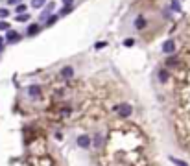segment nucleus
Listing matches in <instances>:
<instances>
[{
  "instance_id": "nucleus-11",
  "label": "nucleus",
  "mask_w": 190,
  "mask_h": 166,
  "mask_svg": "<svg viewBox=\"0 0 190 166\" xmlns=\"http://www.w3.org/2000/svg\"><path fill=\"white\" fill-rule=\"evenodd\" d=\"M170 161H172L174 164H177V166H188L185 161H179V159H175V157H170Z\"/></svg>"
},
{
  "instance_id": "nucleus-7",
  "label": "nucleus",
  "mask_w": 190,
  "mask_h": 166,
  "mask_svg": "<svg viewBox=\"0 0 190 166\" xmlns=\"http://www.w3.org/2000/svg\"><path fill=\"white\" fill-rule=\"evenodd\" d=\"M28 92H30V96H37V94L41 92V87H39V85H31V87L28 89Z\"/></svg>"
},
{
  "instance_id": "nucleus-18",
  "label": "nucleus",
  "mask_w": 190,
  "mask_h": 166,
  "mask_svg": "<svg viewBox=\"0 0 190 166\" xmlns=\"http://www.w3.org/2000/svg\"><path fill=\"white\" fill-rule=\"evenodd\" d=\"M0 30H7V31H9V24H7L6 20H2V22H0Z\"/></svg>"
},
{
  "instance_id": "nucleus-19",
  "label": "nucleus",
  "mask_w": 190,
  "mask_h": 166,
  "mask_svg": "<svg viewBox=\"0 0 190 166\" xmlns=\"http://www.w3.org/2000/svg\"><path fill=\"white\" fill-rule=\"evenodd\" d=\"M7 15H9V11H7V9H4V7L0 9V17H2V19H6Z\"/></svg>"
},
{
  "instance_id": "nucleus-2",
  "label": "nucleus",
  "mask_w": 190,
  "mask_h": 166,
  "mask_svg": "<svg viewBox=\"0 0 190 166\" xmlns=\"http://www.w3.org/2000/svg\"><path fill=\"white\" fill-rule=\"evenodd\" d=\"M174 50H175V42H174L172 39H168V41L163 44V52H164V54H174Z\"/></svg>"
},
{
  "instance_id": "nucleus-3",
  "label": "nucleus",
  "mask_w": 190,
  "mask_h": 166,
  "mask_svg": "<svg viewBox=\"0 0 190 166\" xmlns=\"http://www.w3.org/2000/svg\"><path fill=\"white\" fill-rule=\"evenodd\" d=\"M78 146L79 148H89L91 146V137H87V135L78 137Z\"/></svg>"
},
{
  "instance_id": "nucleus-23",
  "label": "nucleus",
  "mask_w": 190,
  "mask_h": 166,
  "mask_svg": "<svg viewBox=\"0 0 190 166\" xmlns=\"http://www.w3.org/2000/svg\"><path fill=\"white\" fill-rule=\"evenodd\" d=\"M9 4H17V2H20V0H7Z\"/></svg>"
},
{
  "instance_id": "nucleus-6",
  "label": "nucleus",
  "mask_w": 190,
  "mask_h": 166,
  "mask_svg": "<svg viewBox=\"0 0 190 166\" xmlns=\"http://www.w3.org/2000/svg\"><path fill=\"white\" fill-rule=\"evenodd\" d=\"M102 142H103V137L102 135H96V137H94V140H92V146L98 150V148H102Z\"/></svg>"
},
{
  "instance_id": "nucleus-13",
  "label": "nucleus",
  "mask_w": 190,
  "mask_h": 166,
  "mask_svg": "<svg viewBox=\"0 0 190 166\" xmlns=\"http://www.w3.org/2000/svg\"><path fill=\"white\" fill-rule=\"evenodd\" d=\"M172 9H174V11H181V6H179V0H172Z\"/></svg>"
},
{
  "instance_id": "nucleus-21",
  "label": "nucleus",
  "mask_w": 190,
  "mask_h": 166,
  "mask_svg": "<svg viewBox=\"0 0 190 166\" xmlns=\"http://www.w3.org/2000/svg\"><path fill=\"white\" fill-rule=\"evenodd\" d=\"M105 44H107V42H96V48L100 50V48H103V46H105Z\"/></svg>"
},
{
  "instance_id": "nucleus-16",
  "label": "nucleus",
  "mask_w": 190,
  "mask_h": 166,
  "mask_svg": "<svg viewBox=\"0 0 190 166\" xmlns=\"http://www.w3.org/2000/svg\"><path fill=\"white\" fill-rule=\"evenodd\" d=\"M28 19H30V17H28L26 13H22V15H17V20H19V22H26Z\"/></svg>"
},
{
  "instance_id": "nucleus-1",
  "label": "nucleus",
  "mask_w": 190,
  "mask_h": 166,
  "mask_svg": "<svg viewBox=\"0 0 190 166\" xmlns=\"http://www.w3.org/2000/svg\"><path fill=\"white\" fill-rule=\"evenodd\" d=\"M117 109H118V113H120V116H122V118H128V116H131V113H133V107H131V105H128V103L118 105Z\"/></svg>"
},
{
  "instance_id": "nucleus-9",
  "label": "nucleus",
  "mask_w": 190,
  "mask_h": 166,
  "mask_svg": "<svg viewBox=\"0 0 190 166\" xmlns=\"http://www.w3.org/2000/svg\"><path fill=\"white\" fill-rule=\"evenodd\" d=\"M159 81H161V83H166V81H168V72H166V70H161V72H159Z\"/></svg>"
},
{
  "instance_id": "nucleus-15",
  "label": "nucleus",
  "mask_w": 190,
  "mask_h": 166,
  "mask_svg": "<svg viewBox=\"0 0 190 166\" xmlns=\"http://www.w3.org/2000/svg\"><path fill=\"white\" fill-rule=\"evenodd\" d=\"M70 11H72V6H65V7L59 11V15H67V13H70Z\"/></svg>"
},
{
  "instance_id": "nucleus-5",
  "label": "nucleus",
  "mask_w": 190,
  "mask_h": 166,
  "mask_svg": "<svg viewBox=\"0 0 190 166\" xmlns=\"http://www.w3.org/2000/svg\"><path fill=\"white\" fill-rule=\"evenodd\" d=\"M6 39H7L9 42H15V41H19V39H20V35H19L17 31H13V30H9V31L6 33Z\"/></svg>"
},
{
  "instance_id": "nucleus-14",
  "label": "nucleus",
  "mask_w": 190,
  "mask_h": 166,
  "mask_svg": "<svg viewBox=\"0 0 190 166\" xmlns=\"http://www.w3.org/2000/svg\"><path fill=\"white\" fill-rule=\"evenodd\" d=\"M24 11H26V6H24V4H19V6H17V15H22Z\"/></svg>"
},
{
  "instance_id": "nucleus-10",
  "label": "nucleus",
  "mask_w": 190,
  "mask_h": 166,
  "mask_svg": "<svg viewBox=\"0 0 190 166\" xmlns=\"http://www.w3.org/2000/svg\"><path fill=\"white\" fill-rule=\"evenodd\" d=\"M37 31H39V26H37V24H31V26L28 28V33H30V35H35Z\"/></svg>"
},
{
  "instance_id": "nucleus-4",
  "label": "nucleus",
  "mask_w": 190,
  "mask_h": 166,
  "mask_svg": "<svg viewBox=\"0 0 190 166\" xmlns=\"http://www.w3.org/2000/svg\"><path fill=\"white\" fill-rule=\"evenodd\" d=\"M61 76L65 77V80H70V77L74 76V68H72V66H65V68H61Z\"/></svg>"
},
{
  "instance_id": "nucleus-12",
  "label": "nucleus",
  "mask_w": 190,
  "mask_h": 166,
  "mask_svg": "<svg viewBox=\"0 0 190 166\" xmlns=\"http://www.w3.org/2000/svg\"><path fill=\"white\" fill-rule=\"evenodd\" d=\"M31 6H33V7H43L45 0H31Z\"/></svg>"
},
{
  "instance_id": "nucleus-17",
  "label": "nucleus",
  "mask_w": 190,
  "mask_h": 166,
  "mask_svg": "<svg viewBox=\"0 0 190 166\" xmlns=\"http://www.w3.org/2000/svg\"><path fill=\"white\" fill-rule=\"evenodd\" d=\"M56 20H57V17H56V15H52V17H50L48 20H46V24H48V26H52V24H54Z\"/></svg>"
},
{
  "instance_id": "nucleus-24",
  "label": "nucleus",
  "mask_w": 190,
  "mask_h": 166,
  "mask_svg": "<svg viewBox=\"0 0 190 166\" xmlns=\"http://www.w3.org/2000/svg\"><path fill=\"white\" fill-rule=\"evenodd\" d=\"M2 41H4V39H2V37H0V50H2Z\"/></svg>"
},
{
  "instance_id": "nucleus-20",
  "label": "nucleus",
  "mask_w": 190,
  "mask_h": 166,
  "mask_svg": "<svg viewBox=\"0 0 190 166\" xmlns=\"http://www.w3.org/2000/svg\"><path fill=\"white\" fill-rule=\"evenodd\" d=\"M133 42H135L133 39H125V42H124V44H125V46H133Z\"/></svg>"
},
{
  "instance_id": "nucleus-8",
  "label": "nucleus",
  "mask_w": 190,
  "mask_h": 166,
  "mask_svg": "<svg viewBox=\"0 0 190 166\" xmlns=\"http://www.w3.org/2000/svg\"><path fill=\"white\" fill-rule=\"evenodd\" d=\"M135 26H137V28H139V30H142V28L146 26V20H144L142 17H139V19H137V20H135Z\"/></svg>"
},
{
  "instance_id": "nucleus-22",
  "label": "nucleus",
  "mask_w": 190,
  "mask_h": 166,
  "mask_svg": "<svg viewBox=\"0 0 190 166\" xmlns=\"http://www.w3.org/2000/svg\"><path fill=\"white\" fill-rule=\"evenodd\" d=\"M72 2H74V0H63V4H65V6H72Z\"/></svg>"
}]
</instances>
